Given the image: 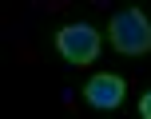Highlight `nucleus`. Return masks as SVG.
Segmentation results:
<instances>
[{
	"instance_id": "obj_1",
	"label": "nucleus",
	"mask_w": 151,
	"mask_h": 119,
	"mask_svg": "<svg viewBox=\"0 0 151 119\" xmlns=\"http://www.w3.org/2000/svg\"><path fill=\"white\" fill-rule=\"evenodd\" d=\"M107 40L119 56H147L151 52V20L139 8H123L107 20Z\"/></svg>"
},
{
	"instance_id": "obj_4",
	"label": "nucleus",
	"mask_w": 151,
	"mask_h": 119,
	"mask_svg": "<svg viewBox=\"0 0 151 119\" xmlns=\"http://www.w3.org/2000/svg\"><path fill=\"white\" fill-rule=\"evenodd\" d=\"M139 119H151V87L139 95Z\"/></svg>"
},
{
	"instance_id": "obj_2",
	"label": "nucleus",
	"mask_w": 151,
	"mask_h": 119,
	"mask_svg": "<svg viewBox=\"0 0 151 119\" xmlns=\"http://www.w3.org/2000/svg\"><path fill=\"white\" fill-rule=\"evenodd\" d=\"M99 48H104V36H99L91 24H68V28L56 32V52L68 60V64H76V67L96 64Z\"/></svg>"
},
{
	"instance_id": "obj_3",
	"label": "nucleus",
	"mask_w": 151,
	"mask_h": 119,
	"mask_svg": "<svg viewBox=\"0 0 151 119\" xmlns=\"http://www.w3.org/2000/svg\"><path fill=\"white\" fill-rule=\"evenodd\" d=\"M123 95H127V83L115 72H99V75H91V80L83 83V99H88V107H96V111H115V107L123 103Z\"/></svg>"
}]
</instances>
